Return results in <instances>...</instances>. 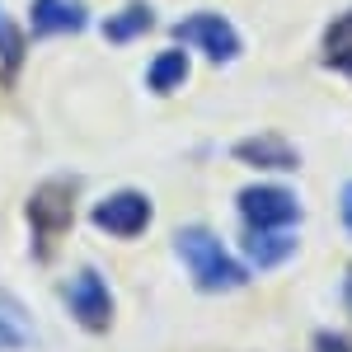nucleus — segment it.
I'll use <instances>...</instances> for the list:
<instances>
[{"instance_id":"obj_16","label":"nucleus","mask_w":352,"mask_h":352,"mask_svg":"<svg viewBox=\"0 0 352 352\" xmlns=\"http://www.w3.org/2000/svg\"><path fill=\"white\" fill-rule=\"evenodd\" d=\"M343 226H348V230H352V184H348V188H343Z\"/></svg>"},{"instance_id":"obj_3","label":"nucleus","mask_w":352,"mask_h":352,"mask_svg":"<svg viewBox=\"0 0 352 352\" xmlns=\"http://www.w3.org/2000/svg\"><path fill=\"white\" fill-rule=\"evenodd\" d=\"M240 217L254 230H296L300 221V202L292 188H277V184H258V188L240 192Z\"/></svg>"},{"instance_id":"obj_7","label":"nucleus","mask_w":352,"mask_h":352,"mask_svg":"<svg viewBox=\"0 0 352 352\" xmlns=\"http://www.w3.org/2000/svg\"><path fill=\"white\" fill-rule=\"evenodd\" d=\"M33 33H47V38H71L89 24V10L85 0H33Z\"/></svg>"},{"instance_id":"obj_2","label":"nucleus","mask_w":352,"mask_h":352,"mask_svg":"<svg viewBox=\"0 0 352 352\" xmlns=\"http://www.w3.org/2000/svg\"><path fill=\"white\" fill-rule=\"evenodd\" d=\"M61 300H66V310H71V320L89 333H109L113 324V292L109 282H104V272L99 268H80L66 277V287H61Z\"/></svg>"},{"instance_id":"obj_17","label":"nucleus","mask_w":352,"mask_h":352,"mask_svg":"<svg viewBox=\"0 0 352 352\" xmlns=\"http://www.w3.org/2000/svg\"><path fill=\"white\" fill-rule=\"evenodd\" d=\"M348 310H352V272H348Z\"/></svg>"},{"instance_id":"obj_14","label":"nucleus","mask_w":352,"mask_h":352,"mask_svg":"<svg viewBox=\"0 0 352 352\" xmlns=\"http://www.w3.org/2000/svg\"><path fill=\"white\" fill-rule=\"evenodd\" d=\"M343 47H352V14H338L324 33V52H343Z\"/></svg>"},{"instance_id":"obj_15","label":"nucleus","mask_w":352,"mask_h":352,"mask_svg":"<svg viewBox=\"0 0 352 352\" xmlns=\"http://www.w3.org/2000/svg\"><path fill=\"white\" fill-rule=\"evenodd\" d=\"M329 66H333L338 76H348V80H352V47H343V52H329Z\"/></svg>"},{"instance_id":"obj_11","label":"nucleus","mask_w":352,"mask_h":352,"mask_svg":"<svg viewBox=\"0 0 352 352\" xmlns=\"http://www.w3.org/2000/svg\"><path fill=\"white\" fill-rule=\"evenodd\" d=\"M188 52L184 47H169V52H160L155 61H151V71H146V85L155 89V94H174L179 85L188 80Z\"/></svg>"},{"instance_id":"obj_8","label":"nucleus","mask_w":352,"mask_h":352,"mask_svg":"<svg viewBox=\"0 0 352 352\" xmlns=\"http://www.w3.org/2000/svg\"><path fill=\"white\" fill-rule=\"evenodd\" d=\"M235 160L240 164H254V169H296V151L282 141V136H249L235 146Z\"/></svg>"},{"instance_id":"obj_4","label":"nucleus","mask_w":352,"mask_h":352,"mask_svg":"<svg viewBox=\"0 0 352 352\" xmlns=\"http://www.w3.org/2000/svg\"><path fill=\"white\" fill-rule=\"evenodd\" d=\"M89 221L104 230V235H118V240H136L146 226H151V197L132 188H118L109 192L104 202H94Z\"/></svg>"},{"instance_id":"obj_13","label":"nucleus","mask_w":352,"mask_h":352,"mask_svg":"<svg viewBox=\"0 0 352 352\" xmlns=\"http://www.w3.org/2000/svg\"><path fill=\"white\" fill-rule=\"evenodd\" d=\"M19 56H24V38H19V28L5 19V10H0V61L14 71L19 66Z\"/></svg>"},{"instance_id":"obj_9","label":"nucleus","mask_w":352,"mask_h":352,"mask_svg":"<svg viewBox=\"0 0 352 352\" xmlns=\"http://www.w3.org/2000/svg\"><path fill=\"white\" fill-rule=\"evenodd\" d=\"M292 249H296L292 230H254V226H244V254L258 268H277L282 258H292Z\"/></svg>"},{"instance_id":"obj_6","label":"nucleus","mask_w":352,"mask_h":352,"mask_svg":"<svg viewBox=\"0 0 352 352\" xmlns=\"http://www.w3.org/2000/svg\"><path fill=\"white\" fill-rule=\"evenodd\" d=\"M71 207H76V184H43V188L28 197V221L43 235H61L71 226Z\"/></svg>"},{"instance_id":"obj_10","label":"nucleus","mask_w":352,"mask_h":352,"mask_svg":"<svg viewBox=\"0 0 352 352\" xmlns=\"http://www.w3.org/2000/svg\"><path fill=\"white\" fill-rule=\"evenodd\" d=\"M146 28H155V14H151L146 0H132L127 10H118V14L104 19V38H109V43H136Z\"/></svg>"},{"instance_id":"obj_1","label":"nucleus","mask_w":352,"mask_h":352,"mask_svg":"<svg viewBox=\"0 0 352 352\" xmlns=\"http://www.w3.org/2000/svg\"><path fill=\"white\" fill-rule=\"evenodd\" d=\"M174 249H179V258H184L188 277L202 287V292H235V287H244V277H249L240 258H235L212 230H202V226L179 230Z\"/></svg>"},{"instance_id":"obj_5","label":"nucleus","mask_w":352,"mask_h":352,"mask_svg":"<svg viewBox=\"0 0 352 352\" xmlns=\"http://www.w3.org/2000/svg\"><path fill=\"white\" fill-rule=\"evenodd\" d=\"M174 33L184 43H192L207 61H217V66L240 56V33L230 28V19H221V14H188V19H179Z\"/></svg>"},{"instance_id":"obj_12","label":"nucleus","mask_w":352,"mask_h":352,"mask_svg":"<svg viewBox=\"0 0 352 352\" xmlns=\"http://www.w3.org/2000/svg\"><path fill=\"white\" fill-rule=\"evenodd\" d=\"M28 343H33V320H28V310L19 300L0 296V352L28 348Z\"/></svg>"}]
</instances>
